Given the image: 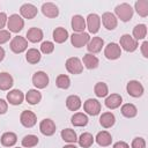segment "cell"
Here are the masks:
<instances>
[{
  "mask_svg": "<svg viewBox=\"0 0 148 148\" xmlns=\"http://www.w3.org/2000/svg\"><path fill=\"white\" fill-rule=\"evenodd\" d=\"M114 13H116V17L119 18L123 22H128L132 17H133V13L134 9L132 8V6L130 3L123 2L120 5H117L114 8Z\"/></svg>",
  "mask_w": 148,
  "mask_h": 148,
  "instance_id": "obj_1",
  "label": "cell"
},
{
  "mask_svg": "<svg viewBox=\"0 0 148 148\" xmlns=\"http://www.w3.org/2000/svg\"><path fill=\"white\" fill-rule=\"evenodd\" d=\"M7 27L9 32H20L24 27V20L18 14H12L7 20Z\"/></svg>",
  "mask_w": 148,
  "mask_h": 148,
  "instance_id": "obj_2",
  "label": "cell"
},
{
  "mask_svg": "<svg viewBox=\"0 0 148 148\" xmlns=\"http://www.w3.org/2000/svg\"><path fill=\"white\" fill-rule=\"evenodd\" d=\"M119 46L120 49L125 50L126 52H134L138 46H139V43L138 40H135L131 35L128 34H125L120 37V40H119Z\"/></svg>",
  "mask_w": 148,
  "mask_h": 148,
  "instance_id": "obj_3",
  "label": "cell"
},
{
  "mask_svg": "<svg viewBox=\"0 0 148 148\" xmlns=\"http://www.w3.org/2000/svg\"><path fill=\"white\" fill-rule=\"evenodd\" d=\"M9 46L14 53L20 54L28 49V40H27V38L22 37V36H15L12 38Z\"/></svg>",
  "mask_w": 148,
  "mask_h": 148,
  "instance_id": "obj_4",
  "label": "cell"
},
{
  "mask_svg": "<svg viewBox=\"0 0 148 148\" xmlns=\"http://www.w3.org/2000/svg\"><path fill=\"white\" fill-rule=\"evenodd\" d=\"M66 69L68 73L71 74H81L82 71H83V65H82V61L77 58V57H71L66 60Z\"/></svg>",
  "mask_w": 148,
  "mask_h": 148,
  "instance_id": "obj_5",
  "label": "cell"
},
{
  "mask_svg": "<svg viewBox=\"0 0 148 148\" xmlns=\"http://www.w3.org/2000/svg\"><path fill=\"white\" fill-rule=\"evenodd\" d=\"M126 91H127V94L130 96L138 98V97H141L143 95L145 88H143V86H142L141 82H139L136 80H131L126 84Z\"/></svg>",
  "mask_w": 148,
  "mask_h": 148,
  "instance_id": "obj_6",
  "label": "cell"
},
{
  "mask_svg": "<svg viewBox=\"0 0 148 148\" xmlns=\"http://www.w3.org/2000/svg\"><path fill=\"white\" fill-rule=\"evenodd\" d=\"M83 110L86 111V113L90 114V116H97L101 113L102 110V105L98 102V99L95 98H88L84 103H83Z\"/></svg>",
  "mask_w": 148,
  "mask_h": 148,
  "instance_id": "obj_7",
  "label": "cell"
},
{
  "mask_svg": "<svg viewBox=\"0 0 148 148\" xmlns=\"http://www.w3.org/2000/svg\"><path fill=\"white\" fill-rule=\"evenodd\" d=\"M86 28H88V31L90 34H97L101 28V17L95 13L89 14L87 16Z\"/></svg>",
  "mask_w": 148,
  "mask_h": 148,
  "instance_id": "obj_8",
  "label": "cell"
},
{
  "mask_svg": "<svg viewBox=\"0 0 148 148\" xmlns=\"http://www.w3.org/2000/svg\"><path fill=\"white\" fill-rule=\"evenodd\" d=\"M104 56L109 60H116L121 56V49L117 43H109L104 49Z\"/></svg>",
  "mask_w": 148,
  "mask_h": 148,
  "instance_id": "obj_9",
  "label": "cell"
},
{
  "mask_svg": "<svg viewBox=\"0 0 148 148\" xmlns=\"http://www.w3.org/2000/svg\"><path fill=\"white\" fill-rule=\"evenodd\" d=\"M20 123L22 124V126L27 127V128H31L36 125L37 123V117L36 114L30 111V110H24L22 111V113L20 114Z\"/></svg>",
  "mask_w": 148,
  "mask_h": 148,
  "instance_id": "obj_10",
  "label": "cell"
},
{
  "mask_svg": "<svg viewBox=\"0 0 148 148\" xmlns=\"http://www.w3.org/2000/svg\"><path fill=\"white\" fill-rule=\"evenodd\" d=\"M89 40H90V36L87 32H80V34L74 32L71 36V43L76 49H80V47L86 46L89 43Z\"/></svg>",
  "mask_w": 148,
  "mask_h": 148,
  "instance_id": "obj_11",
  "label": "cell"
},
{
  "mask_svg": "<svg viewBox=\"0 0 148 148\" xmlns=\"http://www.w3.org/2000/svg\"><path fill=\"white\" fill-rule=\"evenodd\" d=\"M49 75L43 72V71H38L32 75V84L37 88V89H44L49 86Z\"/></svg>",
  "mask_w": 148,
  "mask_h": 148,
  "instance_id": "obj_12",
  "label": "cell"
},
{
  "mask_svg": "<svg viewBox=\"0 0 148 148\" xmlns=\"http://www.w3.org/2000/svg\"><path fill=\"white\" fill-rule=\"evenodd\" d=\"M39 131L45 136H51L56 133V124L52 119L45 118L39 123Z\"/></svg>",
  "mask_w": 148,
  "mask_h": 148,
  "instance_id": "obj_13",
  "label": "cell"
},
{
  "mask_svg": "<svg viewBox=\"0 0 148 148\" xmlns=\"http://www.w3.org/2000/svg\"><path fill=\"white\" fill-rule=\"evenodd\" d=\"M101 20H102V23H103V25H104V28H105L106 30H113V29L117 28L118 18L116 17V15H114L113 13H111V12H105V13L102 15Z\"/></svg>",
  "mask_w": 148,
  "mask_h": 148,
  "instance_id": "obj_14",
  "label": "cell"
},
{
  "mask_svg": "<svg viewBox=\"0 0 148 148\" xmlns=\"http://www.w3.org/2000/svg\"><path fill=\"white\" fill-rule=\"evenodd\" d=\"M37 13H38V9L32 3H23L20 8V14H21V17L23 18L32 20L36 17Z\"/></svg>",
  "mask_w": 148,
  "mask_h": 148,
  "instance_id": "obj_15",
  "label": "cell"
},
{
  "mask_svg": "<svg viewBox=\"0 0 148 148\" xmlns=\"http://www.w3.org/2000/svg\"><path fill=\"white\" fill-rule=\"evenodd\" d=\"M104 46V40L103 38L101 37H92L90 38L89 43L87 44V49H88V52L91 53V54H95V53H98L102 51V47Z\"/></svg>",
  "mask_w": 148,
  "mask_h": 148,
  "instance_id": "obj_16",
  "label": "cell"
},
{
  "mask_svg": "<svg viewBox=\"0 0 148 148\" xmlns=\"http://www.w3.org/2000/svg\"><path fill=\"white\" fill-rule=\"evenodd\" d=\"M7 101L12 105H20L24 101V94L18 89H13L7 94Z\"/></svg>",
  "mask_w": 148,
  "mask_h": 148,
  "instance_id": "obj_17",
  "label": "cell"
},
{
  "mask_svg": "<svg viewBox=\"0 0 148 148\" xmlns=\"http://www.w3.org/2000/svg\"><path fill=\"white\" fill-rule=\"evenodd\" d=\"M42 13L49 18H54L59 15V9L53 2H45L42 5Z\"/></svg>",
  "mask_w": 148,
  "mask_h": 148,
  "instance_id": "obj_18",
  "label": "cell"
},
{
  "mask_svg": "<svg viewBox=\"0 0 148 148\" xmlns=\"http://www.w3.org/2000/svg\"><path fill=\"white\" fill-rule=\"evenodd\" d=\"M105 106L110 110H114L117 108H119L123 103V97L119 94H111L105 98Z\"/></svg>",
  "mask_w": 148,
  "mask_h": 148,
  "instance_id": "obj_19",
  "label": "cell"
},
{
  "mask_svg": "<svg viewBox=\"0 0 148 148\" xmlns=\"http://www.w3.org/2000/svg\"><path fill=\"white\" fill-rule=\"evenodd\" d=\"M71 25H72V29H73L74 32H76V34L84 32V29H86V20L81 15H74L72 17Z\"/></svg>",
  "mask_w": 148,
  "mask_h": 148,
  "instance_id": "obj_20",
  "label": "cell"
},
{
  "mask_svg": "<svg viewBox=\"0 0 148 148\" xmlns=\"http://www.w3.org/2000/svg\"><path fill=\"white\" fill-rule=\"evenodd\" d=\"M82 65L88 69H95L98 67L99 60L96 56H94L91 53H86L83 56V59H82Z\"/></svg>",
  "mask_w": 148,
  "mask_h": 148,
  "instance_id": "obj_21",
  "label": "cell"
},
{
  "mask_svg": "<svg viewBox=\"0 0 148 148\" xmlns=\"http://www.w3.org/2000/svg\"><path fill=\"white\" fill-rule=\"evenodd\" d=\"M14 84L13 76L7 73V72H1L0 73V90H9Z\"/></svg>",
  "mask_w": 148,
  "mask_h": 148,
  "instance_id": "obj_22",
  "label": "cell"
},
{
  "mask_svg": "<svg viewBox=\"0 0 148 148\" xmlns=\"http://www.w3.org/2000/svg\"><path fill=\"white\" fill-rule=\"evenodd\" d=\"M95 140H96V142H97L98 146H101V147H108L112 142V136H111V134L108 131H101V132L97 133Z\"/></svg>",
  "mask_w": 148,
  "mask_h": 148,
  "instance_id": "obj_23",
  "label": "cell"
},
{
  "mask_svg": "<svg viewBox=\"0 0 148 148\" xmlns=\"http://www.w3.org/2000/svg\"><path fill=\"white\" fill-rule=\"evenodd\" d=\"M116 123V117L112 112H103L99 117V124L104 128H110L114 125Z\"/></svg>",
  "mask_w": 148,
  "mask_h": 148,
  "instance_id": "obj_24",
  "label": "cell"
},
{
  "mask_svg": "<svg viewBox=\"0 0 148 148\" xmlns=\"http://www.w3.org/2000/svg\"><path fill=\"white\" fill-rule=\"evenodd\" d=\"M43 39V31L39 28L32 27L27 31V40L31 43H38Z\"/></svg>",
  "mask_w": 148,
  "mask_h": 148,
  "instance_id": "obj_25",
  "label": "cell"
},
{
  "mask_svg": "<svg viewBox=\"0 0 148 148\" xmlns=\"http://www.w3.org/2000/svg\"><path fill=\"white\" fill-rule=\"evenodd\" d=\"M53 40L56 42V43H58V44H62L64 42H66L67 40V38L69 37V35H68V31L65 29V28H62V27H58V28H56L54 30H53Z\"/></svg>",
  "mask_w": 148,
  "mask_h": 148,
  "instance_id": "obj_26",
  "label": "cell"
},
{
  "mask_svg": "<svg viewBox=\"0 0 148 148\" xmlns=\"http://www.w3.org/2000/svg\"><path fill=\"white\" fill-rule=\"evenodd\" d=\"M0 141L3 147H13L17 142V135L14 132H5L1 135Z\"/></svg>",
  "mask_w": 148,
  "mask_h": 148,
  "instance_id": "obj_27",
  "label": "cell"
},
{
  "mask_svg": "<svg viewBox=\"0 0 148 148\" xmlns=\"http://www.w3.org/2000/svg\"><path fill=\"white\" fill-rule=\"evenodd\" d=\"M81 98L77 95H69L66 98V106L71 111H77L81 108Z\"/></svg>",
  "mask_w": 148,
  "mask_h": 148,
  "instance_id": "obj_28",
  "label": "cell"
},
{
  "mask_svg": "<svg viewBox=\"0 0 148 148\" xmlns=\"http://www.w3.org/2000/svg\"><path fill=\"white\" fill-rule=\"evenodd\" d=\"M71 123L75 127H83L88 124V117H87V114H84L82 112H76L72 116Z\"/></svg>",
  "mask_w": 148,
  "mask_h": 148,
  "instance_id": "obj_29",
  "label": "cell"
},
{
  "mask_svg": "<svg viewBox=\"0 0 148 148\" xmlns=\"http://www.w3.org/2000/svg\"><path fill=\"white\" fill-rule=\"evenodd\" d=\"M24 98H25V101H27L30 105H36V104H38V103L40 102V99H42V94H40L37 89H30V90H28V92L25 94Z\"/></svg>",
  "mask_w": 148,
  "mask_h": 148,
  "instance_id": "obj_30",
  "label": "cell"
},
{
  "mask_svg": "<svg viewBox=\"0 0 148 148\" xmlns=\"http://www.w3.org/2000/svg\"><path fill=\"white\" fill-rule=\"evenodd\" d=\"M120 112L124 117L126 118H134L136 114H138V109L134 104L132 103H126V104H123L121 108H120Z\"/></svg>",
  "mask_w": 148,
  "mask_h": 148,
  "instance_id": "obj_31",
  "label": "cell"
},
{
  "mask_svg": "<svg viewBox=\"0 0 148 148\" xmlns=\"http://www.w3.org/2000/svg\"><path fill=\"white\" fill-rule=\"evenodd\" d=\"M94 140H95V138L92 136L91 133L84 132V133H82V134L80 135V138L77 139V142H79L80 147H82V148H89V147L92 146Z\"/></svg>",
  "mask_w": 148,
  "mask_h": 148,
  "instance_id": "obj_32",
  "label": "cell"
},
{
  "mask_svg": "<svg viewBox=\"0 0 148 148\" xmlns=\"http://www.w3.org/2000/svg\"><path fill=\"white\" fill-rule=\"evenodd\" d=\"M133 38L135 40H140V39H145L146 36H147V25L143 24V23H140V24H136L134 28H133Z\"/></svg>",
  "mask_w": 148,
  "mask_h": 148,
  "instance_id": "obj_33",
  "label": "cell"
},
{
  "mask_svg": "<svg viewBox=\"0 0 148 148\" xmlns=\"http://www.w3.org/2000/svg\"><path fill=\"white\" fill-rule=\"evenodd\" d=\"M40 58H42L40 51L37 50V49H34V47L32 49H29L27 51V53H25V59L31 65H35V64L39 62L40 61Z\"/></svg>",
  "mask_w": 148,
  "mask_h": 148,
  "instance_id": "obj_34",
  "label": "cell"
},
{
  "mask_svg": "<svg viewBox=\"0 0 148 148\" xmlns=\"http://www.w3.org/2000/svg\"><path fill=\"white\" fill-rule=\"evenodd\" d=\"M60 135H61V139L65 142H67V143H75L77 141V135H76L75 131L72 130V128H65V130H62L61 133H60Z\"/></svg>",
  "mask_w": 148,
  "mask_h": 148,
  "instance_id": "obj_35",
  "label": "cell"
},
{
  "mask_svg": "<svg viewBox=\"0 0 148 148\" xmlns=\"http://www.w3.org/2000/svg\"><path fill=\"white\" fill-rule=\"evenodd\" d=\"M134 9L141 17L148 16V0H138L134 5Z\"/></svg>",
  "mask_w": 148,
  "mask_h": 148,
  "instance_id": "obj_36",
  "label": "cell"
},
{
  "mask_svg": "<svg viewBox=\"0 0 148 148\" xmlns=\"http://www.w3.org/2000/svg\"><path fill=\"white\" fill-rule=\"evenodd\" d=\"M94 92L97 97H106L108 94H109V88H108V84L104 83V82H97L94 87Z\"/></svg>",
  "mask_w": 148,
  "mask_h": 148,
  "instance_id": "obj_37",
  "label": "cell"
},
{
  "mask_svg": "<svg viewBox=\"0 0 148 148\" xmlns=\"http://www.w3.org/2000/svg\"><path fill=\"white\" fill-rule=\"evenodd\" d=\"M56 86L60 89H68L71 86V79L66 74H60L56 79Z\"/></svg>",
  "mask_w": 148,
  "mask_h": 148,
  "instance_id": "obj_38",
  "label": "cell"
},
{
  "mask_svg": "<svg viewBox=\"0 0 148 148\" xmlns=\"http://www.w3.org/2000/svg\"><path fill=\"white\" fill-rule=\"evenodd\" d=\"M38 138L34 134H28L25 135L23 139H22V146L25 147V148H32L35 146H37L38 143Z\"/></svg>",
  "mask_w": 148,
  "mask_h": 148,
  "instance_id": "obj_39",
  "label": "cell"
},
{
  "mask_svg": "<svg viewBox=\"0 0 148 148\" xmlns=\"http://www.w3.org/2000/svg\"><path fill=\"white\" fill-rule=\"evenodd\" d=\"M53 50H54V43H52L50 40L43 42L40 45V52L44 54H50L53 52Z\"/></svg>",
  "mask_w": 148,
  "mask_h": 148,
  "instance_id": "obj_40",
  "label": "cell"
},
{
  "mask_svg": "<svg viewBox=\"0 0 148 148\" xmlns=\"http://www.w3.org/2000/svg\"><path fill=\"white\" fill-rule=\"evenodd\" d=\"M131 147L132 148H146V141L141 136L134 138L133 141H132V143H131Z\"/></svg>",
  "mask_w": 148,
  "mask_h": 148,
  "instance_id": "obj_41",
  "label": "cell"
},
{
  "mask_svg": "<svg viewBox=\"0 0 148 148\" xmlns=\"http://www.w3.org/2000/svg\"><path fill=\"white\" fill-rule=\"evenodd\" d=\"M10 32L8 31V30H0V45L1 44H5V43H7L9 39H10Z\"/></svg>",
  "mask_w": 148,
  "mask_h": 148,
  "instance_id": "obj_42",
  "label": "cell"
},
{
  "mask_svg": "<svg viewBox=\"0 0 148 148\" xmlns=\"http://www.w3.org/2000/svg\"><path fill=\"white\" fill-rule=\"evenodd\" d=\"M7 110H8V103L5 99L0 98V114H5Z\"/></svg>",
  "mask_w": 148,
  "mask_h": 148,
  "instance_id": "obj_43",
  "label": "cell"
},
{
  "mask_svg": "<svg viewBox=\"0 0 148 148\" xmlns=\"http://www.w3.org/2000/svg\"><path fill=\"white\" fill-rule=\"evenodd\" d=\"M7 20H8V17H7L6 13H0V30H2V28L7 24Z\"/></svg>",
  "mask_w": 148,
  "mask_h": 148,
  "instance_id": "obj_44",
  "label": "cell"
},
{
  "mask_svg": "<svg viewBox=\"0 0 148 148\" xmlns=\"http://www.w3.org/2000/svg\"><path fill=\"white\" fill-rule=\"evenodd\" d=\"M141 52H142V56L145 58H148V42L145 40L141 45Z\"/></svg>",
  "mask_w": 148,
  "mask_h": 148,
  "instance_id": "obj_45",
  "label": "cell"
},
{
  "mask_svg": "<svg viewBox=\"0 0 148 148\" xmlns=\"http://www.w3.org/2000/svg\"><path fill=\"white\" fill-rule=\"evenodd\" d=\"M112 148H130V146L125 141H117L116 143H113V147Z\"/></svg>",
  "mask_w": 148,
  "mask_h": 148,
  "instance_id": "obj_46",
  "label": "cell"
},
{
  "mask_svg": "<svg viewBox=\"0 0 148 148\" xmlns=\"http://www.w3.org/2000/svg\"><path fill=\"white\" fill-rule=\"evenodd\" d=\"M5 56H6V52H5V50H3V47L2 46H0V62L3 60V58H5Z\"/></svg>",
  "mask_w": 148,
  "mask_h": 148,
  "instance_id": "obj_47",
  "label": "cell"
},
{
  "mask_svg": "<svg viewBox=\"0 0 148 148\" xmlns=\"http://www.w3.org/2000/svg\"><path fill=\"white\" fill-rule=\"evenodd\" d=\"M62 148H77L74 143H68V145H66V146H64Z\"/></svg>",
  "mask_w": 148,
  "mask_h": 148,
  "instance_id": "obj_48",
  "label": "cell"
},
{
  "mask_svg": "<svg viewBox=\"0 0 148 148\" xmlns=\"http://www.w3.org/2000/svg\"><path fill=\"white\" fill-rule=\"evenodd\" d=\"M16 148H20V147H16Z\"/></svg>",
  "mask_w": 148,
  "mask_h": 148,
  "instance_id": "obj_49",
  "label": "cell"
}]
</instances>
